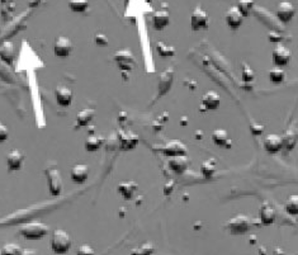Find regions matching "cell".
Wrapping results in <instances>:
<instances>
[{
    "label": "cell",
    "instance_id": "obj_1",
    "mask_svg": "<svg viewBox=\"0 0 298 255\" xmlns=\"http://www.w3.org/2000/svg\"><path fill=\"white\" fill-rule=\"evenodd\" d=\"M52 251L56 252V254H65V252L69 251V249L72 245L71 236H70L69 232L64 229H55L52 232L51 241Z\"/></svg>",
    "mask_w": 298,
    "mask_h": 255
},
{
    "label": "cell",
    "instance_id": "obj_2",
    "mask_svg": "<svg viewBox=\"0 0 298 255\" xmlns=\"http://www.w3.org/2000/svg\"><path fill=\"white\" fill-rule=\"evenodd\" d=\"M19 232L26 240H41L50 234V227L44 222L32 221L24 224Z\"/></svg>",
    "mask_w": 298,
    "mask_h": 255
},
{
    "label": "cell",
    "instance_id": "obj_3",
    "mask_svg": "<svg viewBox=\"0 0 298 255\" xmlns=\"http://www.w3.org/2000/svg\"><path fill=\"white\" fill-rule=\"evenodd\" d=\"M45 174L47 178V184H49V189L51 196L59 197L62 193V178L60 170L57 169L56 165H50L45 169Z\"/></svg>",
    "mask_w": 298,
    "mask_h": 255
},
{
    "label": "cell",
    "instance_id": "obj_4",
    "mask_svg": "<svg viewBox=\"0 0 298 255\" xmlns=\"http://www.w3.org/2000/svg\"><path fill=\"white\" fill-rule=\"evenodd\" d=\"M226 226L232 235H244L251 227V220L246 215L239 214L230 219Z\"/></svg>",
    "mask_w": 298,
    "mask_h": 255
},
{
    "label": "cell",
    "instance_id": "obj_5",
    "mask_svg": "<svg viewBox=\"0 0 298 255\" xmlns=\"http://www.w3.org/2000/svg\"><path fill=\"white\" fill-rule=\"evenodd\" d=\"M113 60L116 61V64L118 65L119 69L123 70V71H130V70L134 69L137 64L134 52L129 49L118 50V51L114 52Z\"/></svg>",
    "mask_w": 298,
    "mask_h": 255
},
{
    "label": "cell",
    "instance_id": "obj_6",
    "mask_svg": "<svg viewBox=\"0 0 298 255\" xmlns=\"http://www.w3.org/2000/svg\"><path fill=\"white\" fill-rule=\"evenodd\" d=\"M209 26V17L207 12L201 6H197L193 9L192 18H190V27L194 32L206 31Z\"/></svg>",
    "mask_w": 298,
    "mask_h": 255
},
{
    "label": "cell",
    "instance_id": "obj_7",
    "mask_svg": "<svg viewBox=\"0 0 298 255\" xmlns=\"http://www.w3.org/2000/svg\"><path fill=\"white\" fill-rule=\"evenodd\" d=\"M275 45H277V46L274 47L272 54L273 64H274V66L279 67L287 66V65L289 64L290 59H292V52H290V50L288 49L285 45L280 44V42Z\"/></svg>",
    "mask_w": 298,
    "mask_h": 255
},
{
    "label": "cell",
    "instance_id": "obj_8",
    "mask_svg": "<svg viewBox=\"0 0 298 255\" xmlns=\"http://www.w3.org/2000/svg\"><path fill=\"white\" fill-rule=\"evenodd\" d=\"M117 137H118L119 149L124 150V151L135 149L140 142L139 135L132 131H129V130H121Z\"/></svg>",
    "mask_w": 298,
    "mask_h": 255
},
{
    "label": "cell",
    "instance_id": "obj_9",
    "mask_svg": "<svg viewBox=\"0 0 298 255\" xmlns=\"http://www.w3.org/2000/svg\"><path fill=\"white\" fill-rule=\"evenodd\" d=\"M74 50V44L67 36H59L55 39L54 52L57 57H67Z\"/></svg>",
    "mask_w": 298,
    "mask_h": 255
},
{
    "label": "cell",
    "instance_id": "obj_10",
    "mask_svg": "<svg viewBox=\"0 0 298 255\" xmlns=\"http://www.w3.org/2000/svg\"><path fill=\"white\" fill-rule=\"evenodd\" d=\"M26 155L22 150L13 149L8 155H7V166L9 172H18L23 167Z\"/></svg>",
    "mask_w": 298,
    "mask_h": 255
},
{
    "label": "cell",
    "instance_id": "obj_11",
    "mask_svg": "<svg viewBox=\"0 0 298 255\" xmlns=\"http://www.w3.org/2000/svg\"><path fill=\"white\" fill-rule=\"evenodd\" d=\"M295 14V8L292 3L289 2H282V3L278 4L277 9H275V16L277 18L282 22L283 24L289 23L293 19Z\"/></svg>",
    "mask_w": 298,
    "mask_h": 255
},
{
    "label": "cell",
    "instance_id": "obj_12",
    "mask_svg": "<svg viewBox=\"0 0 298 255\" xmlns=\"http://www.w3.org/2000/svg\"><path fill=\"white\" fill-rule=\"evenodd\" d=\"M244 18L245 17L242 16L237 7H231L225 13V22H226L229 28L232 29V31H236V29H239L241 27Z\"/></svg>",
    "mask_w": 298,
    "mask_h": 255
},
{
    "label": "cell",
    "instance_id": "obj_13",
    "mask_svg": "<svg viewBox=\"0 0 298 255\" xmlns=\"http://www.w3.org/2000/svg\"><path fill=\"white\" fill-rule=\"evenodd\" d=\"M221 104V97L216 91H208L201 99V111H215Z\"/></svg>",
    "mask_w": 298,
    "mask_h": 255
},
{
    "label": "cell",
    "instance_id": "obj_14",
    "mask_svg": "<svg viewBox=\"0 0 298 255\" xmlns=\"http://www.w3.org/2000/svg\"><path fill=\"white\" fill-rule=\"evenodd\" d=\"M55 98H56L59 106L69 107L71 104L72 99H74V94H72L71 89L60 84L55 88Z\"/></svg>",
    "mask_w": 298,
    "mask_h": 255
},
{
    "label": "cell",
    "instance_id": "obj_15",
    "mask_svg": "<svg viewBox=\"0 0 298 255\" xmlns=\"http://www.w3.org/2000/svg\"><path fill=\"white\" fill-rule=\"evenodd\" d=\"M90 174V169L88 165L85 164H76L71 167L70 170V178L74 183L82 184L88 181Z\"/></svg>",
    "mask_w": 298,
    "mask_h": 255
},
{
    "label": "cell",
    "instance_id": "obj_16",
    "mask_svg": "<svg viewBox=\"0 0 298 255\" xmlns=\"http://www.w3.org/2000/svg\"><path fill=\"white\" fill-rule=\"evenodd\" d=\"M189 162V157L187 156V154L175 155V156H170L167 165H169V167L173 172H175L177 174H182L188 169Z\"/></svg>",
    "mask_w": 298,
    "mask_h": 255
},
{
    "label": "cell",
    "instance_id": "obj_17",
    "mask_svg": "<svg viewBox=\"0 0 298 255\" xmlns=\"http://www.w3.org/2000/svg\"><path fill=\"white\" fill-rule=\"evenodd\" d=\"M162 154L166 156H175V155H184L188 154V147L184 142L179 141V140H173L169 141L164 147L161 149Z\"/></svg>",
    "mask_w": 298,
    "mask_h": 255
},
{
    "label": "cell",
    "instance_id": "obj_18",
    "mask_svg": "<svg viewBox=\"0 0 298 255\" xmlns=\"http://www.w3.org/2000/svg\"><path fill=\"white\" fill-rule=\"evenodd\" d=\"M264 149L269 154H277L283 149V136L278 134H270L264 137Z\"/></svg>",
    "mask_w": 298,
    "mask_h": 255
},
{
    "label": "cell",
    "instance_id": "obj_19",
    "mask_svg": "<svg viewBox=\"0 0 298 255\" xmlns=\"http://www.w3.org/2000/svg\"><path fill=\"white\" fill-rule=\"evenodd\" d=\"M170 23V14L167 11H156L152 16V27H154L156 31H162V29L166 28Z\"/></svg>",
    "mask_w": 298,
    "mask_h": 255
},
{
    "label": "cell",
    "instance_id": "obj_20",
    "mask_svg": "<svg viewBox=\"0 0 298 255\" xmlns=\"http://www.w3.org/2000/svg\"><path fill=\"white\" fill-rule=\"evenodd\" d=\"M139 186H137L136 182L132 181H124L117 186V192L123 197L124 199H131L134 198L135 194H136Z\"/></svg>",
    "mask_w": 298,
    "mask_h": 255
},
{
    "label": "cell",
    "instance_id": "obj_21",
    "mask_svg": "<svg viewBox=\"0 0 298 255\" xmlns=\"http://www.w3.org/2000/svg\"><path fill=\"white\" fill-rule=\"evenodd\" d=\"M212 141H214L217 146L225 147V149H230V147L232 146V144H234L232 140L230 139L226 130L222 129L215 130V131L212 132Z\"/></svg>",
    "mask_w": 298,
    "mask_h": 255
},
{
    "label": "cell",
    "instance_id": "obj_22",
    "mask_svg": "<svg viewBox=\"0 0 298 255\" xmlns=\"http://www.w3.org/2000/svg\"><path fill=\"white\" fill-rule=\"evenodd\" d=\"M173 80H174V71L172 69L165 70L164 72L160 74V80H159V94L160 97L164 96L166 92H169V89L172 88Z\"/></svg>",
    "mask_w": 298,
    "mask_h": 255
},
{
    "label": "cell",
    "instance_id": "obj_23",
    "mask_svg": "<svg viewBox=\"0 0 298 255\" xmlns=\"http://www.w3.org/2000/svg\"><path fill=\"white\" fill-rule=\"evenodd\" d=\"M260 221L263 225H272L275 221V211L269 203H263L259 211Z\"/></svg>",
    "mask_w": 298,
    "mask_h": 255
},
{
    "label": "cell",
    "instance_id": "obj_24",
    "mask_svg": "<svg viewBox=\"0 0 298 255\" xmlns=\"http://www.w3.org/2000/svg\"><path fill=\"white\" fill-rule=\"evenodd\" d=\"M0 59L6 64L12 65L14 60V46L12 42H4L0 47Z\"/></svg>",
    "mask_w": 298,
    "mask_h": 255
},
{
    "label": "cell",
    "instance_id": "obj_25",
    "mask_svg": "<svg viewBox=\"0 0 298 255\" xmlns=\"http://www.w3.org/2000/svg\"><path fill=\"white\" fill-rule=\"evenodd\" d=\"M95 109L93 108H84L77 113L76 116V124L77 127H84L94 118Z\"/></svg>",
    "mask_w": 298,
    "mask_h": 255
},
{
    "label": "cell",
    "instance_id": "obj_26",
    "mask_svg": "<svg viewBox=\"0 0 298 255\" xmlns=\"http://www.w3.org/2000/svg\"><path fill=\"white\" fill-rule=\"evenodd\" d=\"M84 145L87 151H97V150L101 149L102 145H103V139H102L101 136H97V135H90V136H88V139L85 140Z\"/></svg>",
    "mask_w": 298,
    "mask_h": 255
},
{
    "label": "cell",
    "instance_id": "obj_27",
    "mask_svg": "<svg viewBox=\"0 0 298 255\" xmlns=\"http://www.w3.org/2000/svg\"><path fill=\"white\" fill-rule=\"evenodd\" d=\"M217 170V161L215 159H208L206 161L202 162L201 165V173L203 174L206 178H211Z\"/></svg>",
    "mask_w": 298,
    "mask_h": 255
},
{
    "label": "cell",
    "instance_id": "obj_28",
    "mask_svg": "<svg viewBox=\"0 0 298 255\" xmlns=\"http://www.w3.org/2000/svg\"><path fill=\"white\" fill-rule=\"evenodd\" d=\"M285 212H287L289 216H297L298 215V196L297 194H293V196L288 197V199L285 201Z\"/></svg>",
    "mask_w": 298,
    "mask_h": 255
},
{
    "label": "cell",
    "instance_id": "obj_29",
    "mask_svg": "<svg viewBox=\"0 0 298 255\" xmlns=\"http://www.w3.org/2000/svg\"><path fill=\"white\" fill-rule=\"evenodd\" d=\"M269 79L273 84H282L285 79V72L282 67L274 66L269 71Z\"/></svg>",
    "mask_w": 298,
    "mask_h": 255
},
{
    "label": "cell",
    "instance_id": "obj_30",
    "mask_svg": "<svg viewBox=\"0 0 298 255\" xmlns=\"http://www.w3.org/2000/svg\"><path fill=\"white\" fill-rule=\"evenodd\" d=\"M156 51L161 57H170V56H174V55L177 54L175 47L170 46V45L165 44V42H157Z\"/></svg>",
    "mask_w": 298,
    "mask_h": 255
},
{
    "label": "cell",
    "instance_id": "obj_31",
    "mask_svg": "<svg viewBox=\"0 0 298 255\" xmlns=\"http://www.w3.org/2000/svg\"><path fill=\"white\" fill-rule=\"evenodd\" d=\"M69 8L75 13H84L89 8V0H69Z\"/></svg>",
    "mask_w": 298,
    "mask_h": 255
},
{
    "label": "cell",
    "instance_id": "obj_32",
    "mask_svg": "<svg viewBox=\"0 0 298 255\" xmlns=\"http://www.w3.org/2000/svg\"><path fill=\"white\" fill-rule=\"evenodd\" d=\"M255 6V0H239L237 2V8L241 12V14L244 17H247L251 14L252 9H254Z\"/></svg>",
    "mask_w": 298,
    "mask_h": 255
},
{
    "label": "cell",
    "instance_id": "obj_33",
    "mask_svg": "<svg viewBox=\"0 0 298 255\" xmlns=\"http://www.w3.org/2000/svg\"><path fill=\"white\" fill-rule=\"evenodd\" d=\"M254 77L255 74L254 71H252V69L246 64V62H244V64H242V79H244V81L250 82L251 80H254Z\"/></svg>",
    "mask_w": 298,
    "mask_h": 255
},
{
    "label": "cell",
    "instance_id": "obj_34",
    "mask_svg": "<svg viewBox=\"0 0 298 255\" xmlns=\"http://www.w3.org/2000/svg\"><path fill=\"white\" fill-rule=\"evenodd\" d=\"M294 145H295V134L294 131H292L283 137V147H287L288 150H290L294 147Z\"/></svg>",
    "mask_w": 298,
    "mask_h": 255
},
{
    "label": "cell",
    "instance_id": "obj_35",
    "mask_svg": "<svg viewBox=\"0 0 298 255\" xmlns=\"http://www.w3.org/2000/svg\"><path fill=\"white\" fill-rule=\"evenodd\" d=\"M2 252L4 254H21L22 247L17 244H6L2 249Z\"/></svg>",
    "mask_w": 298,
    "mask_h": 255
},
{
    "label": "cell",
    "instance_id": "obj_36",
    "mask_svg": "<svg viewBox=\"0 0 298 255\" xmlns=\"http://www.w3.org/2000/svg\"><path fill=\"white\" fill-rule=\"evenodd\" d=\"M94 41H95V44L98 45V46H101V47H107V46H108V44H109L108 37H107L104 33H97V34H95Z\"/></svg>",
    "mask_w": 298,
    "mask_h": 255
},
{
    "label": "cell",
    "instance_id": "obj_37",
    "mask_svg": "<svg viewBox=\"0 0 298 255\" xmlns=\"http://www.w3.org/2000/svg\"><path fill=\"white\" fill-rule=\"evenodd\" d=\"M250 131H251L252 135L260 136V135L264 132V126H262L260 123H257V122H252V123L250 124Z\"/></svg>",
    "mask_w": 298,
    "mask_h": 255
},
{
    "label": "cell",
    "instance_id": "obj_38",
    "mask_svg": "<svg viewBox=\"0 0 298 255\" xmlns=\"http://www.w3.org/2000/svg\"><path fill=\"white\" fill-rule=\"evenodd\" d=\"M8 137H9V129L3 123V122H0V142L8 140Z\"/></svg>",
    "mask_w": 298,
    "mask_h": 255
},
{
    "label": "cell",
    "instance_id": "obj_39",
    "mask_svg": "<svg viewBox=\"0 0 298 255\" xmlns=\"http://www.w3.org/2000/svg\"><path fill=\"white\" fill-rule=\"evenodd\" d=\"M94 249H93L90 245H81V246L79 247V250H77V254H94Z\"/></svg>",
    "mask_w": 298,
    "mask_h": 255
},
{
    "label": "cell",
    "instance_id": "obj_40",
    "mask_svg": "<svg viewBox=\"0 0 298 255\" xmlns=\"http://www.w3.org/2000/svg\"><path fill=\"white\" fill-rule=\"evenodd\" d=\"M283 39L282 34H279L278 32H270L269 33V41L274 42V44H279Z\"/></svg>",
    "mask_w": 298,
    "mask_h": 255
},
{
    "label": "cell",
    "instance_id": "obj_41",
    "mask_svg": "<svg viewBox=\"0 0 298 255\" xmlns=\"http://www.w3.org/2000/svg\"><path fill=\"white\" fill-rule=\"evenodd\" d=\"M21 254H37V251H33V250H22Z\"/></svg>",
    "mask_w": 298,
    "mask_h": 255
},
{
    "label": "cell",
    "instance_id": "obj_42",
    "mask_svg": "<svg viewBox=\"0 0 298 255\" xmlns=\"http://www.w3.org/2000/svg\"><path fill=\"white\" fill-rule=\"evenodd\" d=\"M0 254H2V249H0Z\"/></svg>",
    "mask_w": 298,
    "mask_h": 255
}]
</instances>
